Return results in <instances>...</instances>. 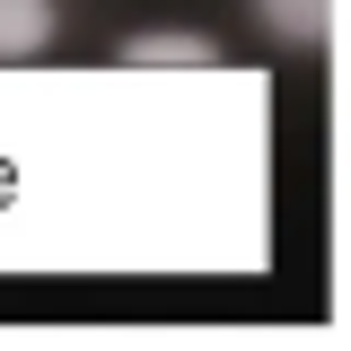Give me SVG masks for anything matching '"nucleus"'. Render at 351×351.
<instances>
[{"label":"nucleus","instance_id":"f03ea898","mask_svg":"<svg viewBox=\"0 0 351 351\" xmlns=\"http://www.w3.org/2000/svg\"><path fill=\"white\" fill-rule=\"evenodd\" d=\"M53 44V0H0V62Z\"/></svg>","mask_w":351,"mask_h":351},{"label":"nucleus","instance_id":"7ed1b4c3","mask_svg":"<svg viewBox=\"0 0 351 351\" xmlns=\"http://www.w3.org/2000/svg\"><path fill=\"white\" fill-rule=\"evenodd\" d=\"M123 62H141V71H176V62L202 71V62H219V53H211V36H132Z\"/></svg>","mask_w":351,"mask_h":351},{"label":"nucleus","instance_id":"f257e3e1","mask_svg":"<svg viewBox=\"0 0 351 351\" xmlns=\"http://www.w3.org/2000/svg\"><path fill=\"white\" fill-rule=\"evenodd\" d=\"M255 9L281 44H325L334 36V0H255Z\"/></svg>","mask_w":351,"mask_h":351}]
</instances>
